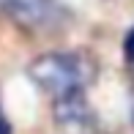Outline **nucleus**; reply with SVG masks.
<instances>
[{"label":"nucleus","mask_w":134,"mask_h":134,"mask_svg":"<svg viewBox=\"0 0 134 134\" xmlns=\"http://www.w3.org/2000/svg\"><path fill=\"white\" fill-rule=\"evenodd\" d=\"M123 52L129 58V63H134V27L126 33V41H123Z\"/></svg>","instance_id":"obj_4"},{"label":"nucleus","mask_w":134,"mask_h":134,"mask_svg":"<svg viewBox=\"0 0 134 134\" xmlns=\"http://www.w3.org/2000/svg\"><path fill=\"white\" fill-rule=\"evenodd\" d=\"M27 71L33 77V82L38 88H44L47 93H52L55 99L85 90L96 77L93 60L82 58V55H71V52H47L41 58H36Z\"/></svg>","instance_id":"obj_1"},{"label":"nucleus","mask_w":134,"mask_h":134,"mask_svg":"<svg viewBox=\"0 0 134 134\" xmlns=\"http://www.w3.org/2000/svg\"><path fill=\"white\" fill-rule=\"evenodd\" d=\"M129 115H131V123H134V96H131V107H129Z\"/></svg>","instance_id":"obj_6"},{"label":"nucleus","mask_w":134,"mask_h":134,"mask_svg":"<svg viewBox=\"0 0 134 134\" xmlns=\"http://www.w3.org/2000/svg\"><path fill=\"white\" fill-rule=\"evenodd\" d=\"M0 134H11V126H8V120H5L3 112H0Z\"/></svg>","instance_id":"obj_5"},{"label":"nucleus","mask_w":134,"mask_h":134,"mask_svg":"<svg viewBox=\"0 0 134 134\" xmlns=\"http://www.w3.org/2000/svg\"><path fill=\"white\" fill-rule=\"evenodd\" d=\"M3 8L25 27H47L58 14L52 0H3Z\"/></svg>","instance_id":"obj_3"},{"label":"nucleus","mask_w":134,"mask_h":134,"mask_svg":"<svg viewBox=\"0 0 134 134\" xmlns=\"http://www.w3.org/2000/svg\"><path fill=\"white\" fill-rule=\"evenodd\" d=\"M55 120H58L60 129L71 131V134H85L93 129V112L88 107V99H85L82 90L77 93H66L55 99Z\"/></svg>","instance_id":"obj_2"}]
</instances>
